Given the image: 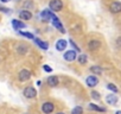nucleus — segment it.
Returning a JSON list of instances; mask_svg holds the SVG:
<instances>
[{
  "label": "nucleus",
  "mask_w": 121,
  "mask_h": 114,
  "mask_svg": "<svg viewBox=\"0 0 121 114\" xmlns=\"http://www.w3.org/2000/svg\"><path fill=\"white\" fill-rule=\"evenodd\" d=\"M63 1L62 0H50L49 3V9L52 11V12H59L63 10Z\"/></svg>",
  "instance_id": "1"
},
{
  "label": "nucleus",
  "mask_w": 121,
  "mask_h": 114,
  "mask_svg": "<svg viewBox=\"0 0 121 114\" xmlns=\"http://www.w3.org/2000/svg\"><path fill=\"white\" fill-rule=\"evenodd\" d=\"M51 23H52V25L60 32V33H65V30H64V26H63V24L60 23V20H59V18L53 13L52 14V17H51V20H50Z\"/></svg>",
  "instance_id": "2"
},
{
  "label": "nucleus",
  "mask_w": 121,
  "mask_h": 114,
  "mask_svg": "<svg viewBox=\"0 0 121 114\" xmlns=\"http://www.w3.org/2000/svg\"><path fill=\"white\" fill-rule=\"evenodd\" d=\"M77 51L76 50H67L63 55V58L67 62H74L75 60H77Z\"/></svg>",
  "instance_id": "3"
},
{
  "label": "nucleus",
  "mask_w": 121,
  "mask_h": 114,
  "mask_svg": "<svg viewBox=\"0 0 121 114\" xmlns=\"http://www.w3.org/2000/svg\"><path fill=\"white\" fill-rule=\"evenodd\" d=\"M23 95H24L26 99H35V97L37 96V90H36L35 87L29 86V87H25V88H24Z\"/></svg>",
  "instance_id": "4"
},
{
  "label": "nucleus",
  "mask_w": 121,
  "mask_h": 114,
  "mask_svg": "<svg viewBox=\"0 0 121 114\" xmlns=\"http://www.w3.org/2000/svg\"><path fill=\"white\" fill-rule=\"evenodd\" d=\"M53 110H55V105H53V102H51V101H45V102L42 105V112H43L44 114H51Z\"/></svg>",
  "instance_id": "5"
},
{
  "label": "nucleus",
  "mask_w": 121,
  "mask_h": 114,
  "mask_svg": "<svg viewBox=\"0 0 121 114\" xmlns=\"http://www.w3.org/2000/svg\"><path fill=\"white\" fill-rule=\"evenodd\" d=\"M30 79H31V71H30V70L23 69V70L19 71V74H18V80H19L20 82H26V81H29Z\"/></svg>",
  "instance_id": "6"
},
{
  "label": "nucleus",
  "mask_w": 121,
  "mask_h": 114,
  "mask_svg": "<svg viewBox=\"0 0 121 114\" xmlns=\"http://www.w3.org/2000/svg\"><path fill=\"white\" fill-rule=\"evenodd\" d=\"M86 83H87V86L89 88H94V87H96L99 84V77L96 75H94V74L93 75H89L86 79Z\"/></svg>",
  "instance_id": "7"
},
{
  "label": "nucleus",
  "mask_w": 121,
  "mask_h": 114,
  "mask_svg": "<svg viewBox=\"0 0 121 114\" xmlns=\"http://www.w3.org/2000/svg\"><path fill=\"white\" fill-rule=\"evenodd\" d=\"M109 11L113 14H119L121 13V1H113L109 5Z\"/></svg>",
  "instance_id": "8"
},
{
  "label": "nucleus",
  "mask_w": 121,
  "mask_h": 114,
  "mask_svg": "<svg viewBox=\"0 0 121 114\" xmlns=\"http://www.w3.org/2000/svg\"><path fill=\"white\" fill-rule=\"evenodd\" d=\"M53 13H55V12H52L50 9H45V10H43V11L39 13V17L42 18L43 22H50Z\"/></svg>",
  "instance_id": "9"
},
{
  "label": "nucleus",
  "mask_w": 121,
  "mask_h": 114,
  "mask_svg": "<svg viewBox=\"0 0 121 114\" xmlns=\"http://www.w3.org/2000/svg\"><path fill=\"white\" fill-rule=\"evenodd\" d=\"M68 42L65 40V39H58L57 42H56V44H55V48H56V50L57 51H65V49H67V46H68Z\"/></svg>",
  "instance_id": "10"
},
{
  "label": "nucleus",
  "mask_w": 121,
  "mask_h": 114,
  "mask_svg": "<svg viewBox=\"0 0 121 114\" xmlns=\"http://www.w3.org/2000/svg\"><path fill=\"white\" fill-rule=\"evenodd\" d=\"M11 24H12V27H13L16 31H18V30H20V29H26V24H25L22 19H12Z\"/></svg>",
  "instance_id": "11"
},
{
  "label": "nucleus",
  "mask_w": 121,
  "mask_h": 114,
  "mask_svg": "<svg viewBox=\"0 0 121 114\" xmlns=\"http://www.w3.org/2000/svg\"><path fill=\"white\" fill-rule=\"evenodd\" d=\"M19 18L22 20H31L33 18V14H32V12L30 10H25L24 9V10H22L19 12Z\"/></svg>",
  "instance_id": "12"
},
{
  "label": "nucleus",
  "mask_w": 121,
  "mask_h": 114,
  "mask_svg": "<svg viewBox=\"0 0 121 114\" xmlns=\"http://www.w3.org/2000/svg\"><path fill=\"white\" fill-rule=\"evenodd\" d=\"M117 101H119V97H117V95H115V93L108 94V95L106 96V102H107L108 105L115 106V105L117 103Z\"/></svg>",
  "instance_id": "13"
},
{
  "label": "nucleus",
  "mask_w": 121,
  "mask_h": 114,
  "mask_svg": "<svg viewBox=\"0 0 121 114\" xmlns=\"http://www.w3.org/2000/svg\"><path fill=\"white\" fill-rule=\"evenodd\" d=\"M100 48H101V42L97 40V39H93V40H90V42L88 43V49H89L90 51H96V50H99Z\"/></svg>",
  "instance_id": "14"
},
{
  "label": "nucleus",
  "mask_w": 121,
  "mask_h": 114,
  "mask_svg": "<svg viewBox=\"0 0 121 114\" xmlns=\"http://www.w3.org/2000/svg\"><path fill=\"white\" fill-rule=\"evenodd\" d=\"M46 83L50 86V87H57L58 83H59V80L56 75H51L46 79Z\"/></svg>",
  "instance_id": "15"
},
{
  "label": "nucleus",
  "mask_w": 121,
  "mask_h": 114,
  "mask_svg": "<svg viewBox=\"0 0 121 114\" xmlns=\"http://www.w3.org/2000/svg\"><path fill=\"white\" fill-rule=\"evenodd\" d=\"M35 43L38 45V48H40L42 50H48L49 49V43L48 42H44V40H42V39H39V38H36L35 37Z\"/></svg>",
  "instance_id": "16"
},
{
  "label": "nucleus",
  "mask_w": 121,
  "mask_h": 114,
  "mask_svg": "<svg viewBox=\"0 0 121 114\" xmlns=\"http://www.w3.org/2000/svg\"><path fill=\"white\" fill-rule=\"evenodd\" d=\"M89 70H90V73H93V74L96 75V76H99V75H101V74L103 73V69H102L101 67H99V66H91V67L89 68Z\"/></svg>",
  "instance_id": "17"
},
{
  "label": "nucleus",
  "mask_w": 121,
  "mask_h": 114,
  "mask_svg": "<svg viewBox=\"0 0 121 114\" xmlns=\"http://www.w3.org/2000/svg\"><path fill=\"white\" fill-rule=\"evenodd\" d=\"M88 108H89L90 110H95V112H101V113L106 112V108L100 107V106H97V105H95V103H93V102L88 105Z\"/></svg>",
  "instance_id": "18"
},
{
  "label": "nucleus",
  "mask_w": 121,
  "mask_h": 114,
  "mask_svg": "<svg viewBox=\"0 0 121 114\" xmlns=\"http://www.w3.org/2000/svg\"><path fill=\"white\" fill-rule=\"evenodd\" d=\"M17 33L18 35H20V36H23V37H26V38H29V39H35V35L33 33H31V32H27V31H20V30H18L17 31Z\"/></svg>",
  "instance_id": "19"
},
{
  "label": "nucleus",
  "mask_w": 121,
  "mask_h": 114,
  "mask_svg": "<svg viewBox=\"0 0 121 114\" xmlns=\"http://www.w3.org/2000/svg\"><path fill=\"white\" fill-rule=\"evenodd\" d=\"M27 50H29V48H27L25 44H19L18 48H17V52H18L19 55H25V53L27 52Z\"/></svg>",
  "instance_id": "20"
},
{
  "label": "nucleus",
  "mask_w": 121,
  "mask_h": 114,
  "mask_svg": "<svg viewBox=\"0 0 121 114\" xmlns=\"http://www.w3.org/2000/svg\"><path fill=\"white\" fill-rule=\"evenodd\" d=\"M77 61H78L80 64H86V63L88 62V56L84 55V53H80V55L77 56Z\"/></svg>",
  "instance_id": "21"
},
{
  "label": "nucleus",
  "mask_w": 121,
  "mask_h": 114,
  "mask_svg": "<svg viewBox=\"0 0 121 114\" xmlns=\"http://www.w3.org/2000/svg\"><path fill=\"white\" fill-rule=\"evenodd\" d=\"M23 7H24L25 10H32V9L35 7V4H33L32 0H25L24 4H23Z\"/></svg>",
  "instance_id": "22"
},
{
  "label": "nucleus",
  "mask_w": 121,
  "mask_h": 114,
  "mask_svg": "<svg viewBox=\"0 0 121 114\" xmlns=\"http://www.w3.org/2000/svg\"><path fill=\"white\" fill-rule=\"evenodd\" d=\"M90 96H91V99H93V100H95V101H100V100H101V95H100V93H99V92L93 90V92L90 93Z\"/></svg>",
  "instance_id": "23"
},
{
  "label": "nucleus",
  "mask_w": 121,
  "mask_h": 114,
  "mask_svg": "<svg viewBox=\"0 0 121 114\" xmlns=\"http://www.w3.org/2000/svg\"><path fill=\"white\" fill-rule=\"evenodd\" d=\"M107 89H108V90H110V92H113V93H115V94L119 92L117 87H116L114 83H108V84H107Z\"/></svg>",
  "instance_id": "24"
},
{
  "label": "nucleus",
  "mask_w": 121,
  "mask_h": 114,
  "mask_svg": "<svg viewBox=\"0 0 121 114\" xmlns=\"http://www.w3.org/2000/svg\"><path fill=\"white\" fill-rule=\"evenodd\" d=\"M71 114H83V108L81 106H76V107L73 108Z\"/></svg>",
  "instance_id": "25"
},
{
  "label": "nucleus",
  "mask_w": 121,
  "mask_h": 114,
  "mask_svg": "<svg viewBox=\"0 0 121 114\" xmlns=\"http://www.w3.org/2000/svg\"><path fill=\"white\" fill-rule=\"evenodd\" d=\"M0 12H3V13H5V14H10V13H12V10L9 9V7H5V6H3V5H0Z\"/></svg>",
  "instance_id": "26"
},
{
  "label": "nucleus",
  "mask_w": 121,
  "mask_h": 114,
  "mask_svg": "<svg viewBox=\"0 0 121 114\" xmlns=\"http://www.w3.org/2000/svg\"><path fill=\"white\" fill-rule=\"evenodd\" d=\"M68 43H69V44H70V45H71V46L74 48V50H76L77 52H81V49H80V48L77 46V44H76V43H75V42H74L73 39H70V40H69Z\"/></svg>",
  "instance_id": "27"
},
{
  "label": "nucleus",
  "mask_w": 121,
  "mask_h": 114,
  "mask_svg": "<svg viewBox=\"0 0 121 114\" xmlns=\"http://www.w3.org/2000/svg\"><path fill=\"white\" fill-rule=\"evenodd\" d=\"M43 70L46 71V73H52V68L50 66H48V64H44L43 66Z\"/></svg>",
  "instance_id": "28"
},
{
  "label": "nucleus",
  "mask_w": 121,
  "mask_h": 114,
  "mask_svg": "<svg viewBox=\"0 0 121 114\" xmlns=\"http://www.w3.org/2000/svg\"><path fill=\"white\" fill-rule=\"evenodd\" d=\"M116 45H117L119 48H121V37H119V38L116 39Z\"/></svg>",
  "instance_id": "29"
},
{
  "label": "nucleus",
  "mask_w": 121,
  "mask_h": 114,
  "mask_svg": "<svg viewBox=\"0 0 121 114\" xmlns=\"http://www.w3.org/2000/svg\"><path fill=\"white\" fill-rule=\"evenodd\" d=\"M12 1V0H0V3H3V4H6V3H10Z\"/></svg>",
  "instance_id": "30"
},
{
  "label": "nucleus",
  "mask_w": 121,
  "mask_h": 114,
  "mask_svg": "<svg viewBox=\"0 0 121 114\" xmlns=\"http://www.w3.org/2000/svg\"><path fill=\"white\" fill-rule=\"evenodd\" d=\"M36 84H37V86H40V84H42V81H37Z\"/></svg>",
  "instance_id": "31"
},
{
  "label": "nucleus",
  "mask_w": 121,
  "mask_h": 114,
  "mask_svg": "<svg viewBox=\"0 0 121 114\" xmlns=\"http://www.w3.org/2000/svg\"><path fill=\"white\" fill-rule=\"evenodd\" d=\"M115 114H121V110H116V112H115Z\"/></svg>",
  "instance_id": "32"
},
{
  "label": "nucleus",
  "mask_w": 121,
  "mask_h": 114,
  "mask_svg": "<svg viewBox=\"0 0 121 114\" xmlns=\"http://www.w3.org/2000/svg\"><path fill=\"white\" fill-rule=\"evenodd\" d=\"M56 114H65V113H63V112H58V113H56Z\"/></svg>",
  "instance_id": "33"
}]
</instances>
